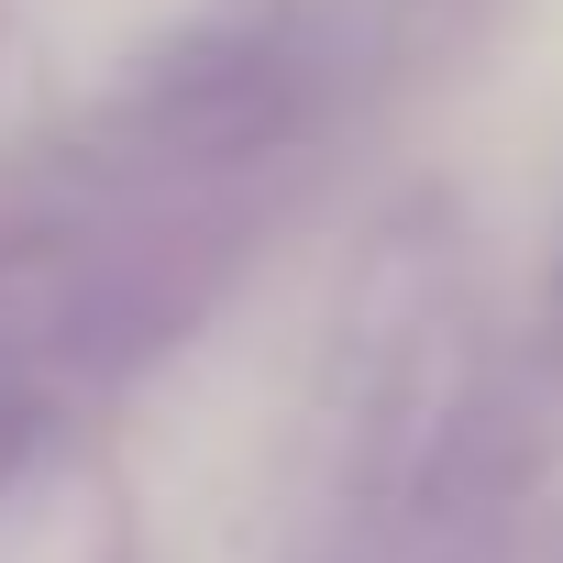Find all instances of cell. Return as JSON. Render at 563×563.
I'll list each match as a JSON object with an SVG mask.
<instances>
[{"label":"cell","instance_id":"1","mask_svg":"<svg viewBox=\"0 0 563 563\" xmlns=\"http://www.w3.org/2000/svg\"><path fill=\"white\" fill-rule=\"evenodd\" d=\"M332 89V34L276 12V23H221L166 45L133 100L111 111V177L122 188H199L254 155H276Z\"/></svg>","mask_w":563,"mask_h":563}]
</instances>
